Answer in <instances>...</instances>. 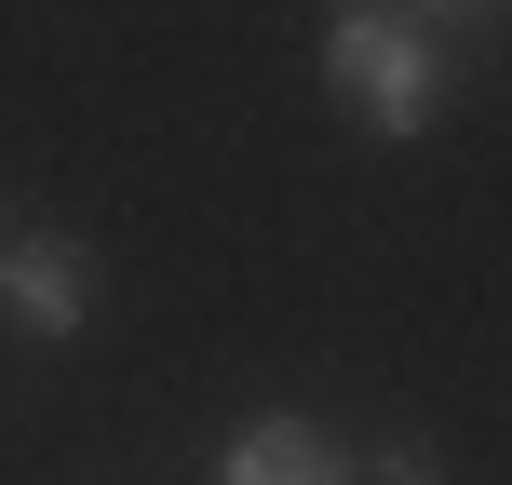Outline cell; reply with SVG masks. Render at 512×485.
I'll use <instances>...</instances> for the list:
<instances>
[{"instance_id": "obj_1", "label": "cell", "mask_w": 512, "mask_h": 485, "mask_svg": "<svg viewBox=\"0 0 512 485\" xmlns=\"http://www.w3.org/2000/svg\"><path fill=\"white\" fill-rule=\"evenodd\" d=\"M324 95L351 108L364 135H432L445 122V54L418 41L405 14H337L324 27Z\"/></svg>"}, {"instance_id": "obj_2", "label": "cell", "mask_w": 512, "mask_h": 485, "mask_svg": "<svg viewBox=\"0 0 512 485\" xmlns=\"http://www.w3.org/2000/svg\"><path fill=\"white\" fill-rule=\"evenodd\" d=\"M0 324L14 337H81L95 324V243L81 230H14L0 243Z\"/></svg>"}, {"instance_id": "obj_3", "label": "cell", "mask_w": 512, "mask_h": 485, "mask_svg": "<svg viewBox=\"0 0 512 485\" xmlns=\"http://www.w3.org/2000/svg\"><path fill=\"white\" fill-rule=\"evenodd\" d=\"M216 485H351V459L324 445V418H243Z\"/></svg>"}, {"instance_id": "obj_4", "label": "cell", "mask_w": 512, "mask_h": 485, "mask_svg": "<svg viewBox=\"0 0 512 485\" xmlns=\"http://www.w3.org/2000/svg\"><path fill=\"white\" fill-rule=\"evenodd\" d=\"M364 485H445V459H432V445H378V459H364Z\"/></svg>"}, {"instance_id": "obj_5", "label": "cell", "mask_w": 512, "mask_h": 485, "mask_svg": "<svg viewBox=\"0 0 512 485\" xmlns=\"http://www.w3.org/2000/svg\"><path fill=\"white\" fill-rule=\"evenodd\" d=\"M445 14H486V0H405V27H418V41H432Z\"/></svg>"}, {"instance_id": "obj_6", "label": "cell", "mask_w": 512, "mask_h": 485, "mask_svg": "<svg viewBox=\"0 0 512 485\" xmlns=\"http://www.w3.org/2000/svg\"><path fill=\"white\" fill-rule=\"evenodd\" d=\"M337 14H391V0H337Z\"/></svg>"}, {"instance_id": "obj_7", "label": "cell", "mask_w": 512, "mask_h": 485, "mask_svg": "<svg viewBox=\"0 0 512 485\" xmlns=\"http://www.w3.org/2000/svg\"><path fill=\"white\" fill-rule=\"evenodd\" d=\"M0 243H14V203H0Z\"/></svg>"}]
</instances>
